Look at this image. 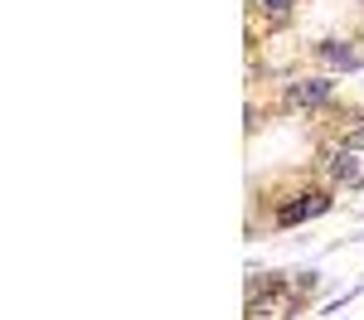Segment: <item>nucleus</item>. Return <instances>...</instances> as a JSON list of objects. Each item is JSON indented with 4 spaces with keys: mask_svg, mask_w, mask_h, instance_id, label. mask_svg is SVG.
<instances>
[{
    "mask_svg": "<svg viewBox=\"0 0 364 320\" xmlns=\"http://www.w3.org/2000/svg\"><path fill=\"white\" fill-rule=\"evenodd\" d=\"M296 306H306V301L291 291V282L277 277V287H267L262 296H248V320H291Z\"/></svg>",
    "mask_w": 364,
    "mask_h": 320,
    "instance_id": "nucleus-1",
    "label": "nucleus"
},
{
    "mask_svg": "<svg viewBox=\"0 0 364 320\" xmlns=\"http://www.w3.org/2000/svg\"><path fill=\"white\" fill-rule=\"evenodd\" d=\"M331 189H311V194H296V199H287L277 209V228H296V224H311V219H321L326 209H331Z\"/></svg>",
    "mask_w": 364,
    "mask_h": 320,
    "instance_id": "nucleus-2",
    "label": "nucleus"
},
{
    "mask_svg": "<svg viewBox=\"0 0 364 320\" xmlns=\"http://www.w3.org/2000/svg\"><path fill=\"white\" fill-rule=\"evenodd\" d=\"M331 97H336V83L331 78H296V83H287V107H301V112L326 107Z\"/></svg>",
    "mask_w": 364,
    "mask_h": 320,
    "instance_id": "nucleus-3",
    "label": "nucleus"
},
{
    "mask_svg": "<svg viewBox=\"0 0 364 320\" xmlns=\"http://www.w3.org/2000/svg\"><path fill=\"white\" fill-rule=\"evenodd\" d=\"M326 175H331V184L340 189H360L364 184V155L360 150H331V160H326Z\"/></svg>",
    "mask_w": 364,
    "mask_h": 320,
    "instance_id": "nucleus-4",
    "label": "nucleus"
},
{
    "mask_svg": "<svg viewBox=\"0 0 364 320\" xmlns=\"http://www.w3.org/2000/svg\"><path fill=\"white\" fill-rule=\"evenodd\" d=\"M321 63H331V68H340V73H355V68H364V49H355L350 39H321Z\"/></svg>",
    "mask_w": 364,
    "mask_h": 320,
    "instance_id": "nucleus-5",
    "label": "nucleus"
},
{
    "mask_svg": "<svg viewBox=\"0 0 364 320\" xmlns=\"http://www.w3.org/2000/svg\"><path fill=\"white\" fill-rule=\"evenodd\" d=\"M340 150H360L364 155V116H355V121L340 131Z\"/></svg>",
    "mask_w": 364,
    "mask_h": 320,
    "instance_id": "nucleus-6",
    "label": "nucleus"
},
{
    "mask_svg": "<svg viewBox=\"0 0 364 320\" xmlns=\"http://www.w3.org/2000/svg\"><path fill=\"white\" fill-rule=\"evenodd\" d=\"M291 5H296V0H257V10H267V15H277V20L291 15Z\"/></svg>",
    "mask_w": 364,
    "mask_h": 320,
    "instance_id": "nucleus-7",
    "label": "nucleus"
}]
</instances>
